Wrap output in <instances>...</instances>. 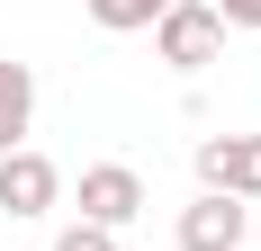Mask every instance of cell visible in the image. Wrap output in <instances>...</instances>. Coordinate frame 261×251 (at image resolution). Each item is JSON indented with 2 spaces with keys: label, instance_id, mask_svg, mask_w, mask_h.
<instances>
[{
  "label": "cell",
  "instance_id": "3",
  "mask_svg": "<svg viewBox=\"0 0 261 251\" xmlns=\"http://www.w3.org/2000/svg\"><path fill=\"white\" fill-rule=\"evenodd\" d=\"M198 189L252 206L261 198V135H207V144H198Z\"/></svg>",
  "mask_w": 261,
  "mask_h": 251
},
{
  "label": "cell",
  "instance_id": "8",
  "mask_svg": "<svg viewBox=\"0 0 261 251\" xmlns=\"http://www.w3.org/2000/svg\"><path fill=\"white\" fill-rule=\"evenodd\" d=\"M54 251H117V233H99V225H63V233H54Z\"/></svg>",
  "mask_w": 261,
  "mask_h": 251
},
{
  "label": "cell",
  "instance_id": "2",
  "mask_svg": "<svg viewBox=\"0 0 261 251\" xmlns=\"http://www.w3.org/2000/svg\"><path fill=\"white\" fill-rule=\"evenodd\" d=\"M135 215H144V171H135V162H90V171H81V225L126 233Z\"/></svg>",
  "mask_w": 261,
  "mask_h": 251
},
{
  "label": "cell",
  "instance_id": "9",
  "mask_svg": "<svg viewBox=\"0 0 261 251\" xmlns=\"http://www.w3.org/2000/svg\"><path fill=\"white\" fill-rule=\"evenodd\" d=\"M216 27H261V0H207Z\"/></svg>",
  "mask_w": 261,
  "mask_h": 251
},
{
  "label": "cell",
  "instance_id": "7",
  "mask_svg": "<svg viewBox=\"0 0 261 251\" xmlns=\"http://www.w3.org/2000/svg\"><path fill=\"white\" fill-rule=\"evenodd\" d=\"M90 9V27H108V36H135V27H153L171 0H81Z\"/></svg>",
  "mask_w": 261,
  "mask_h": 251
},
{
  "label": "cell",
  "instance_id": "5",
  "mask_svg": "<svg viewBox=\"0 0 261 251\" xmlns=\"http://www.w3.org/2000/svg\"><path fill=\"white\" fill-rule=\"evenodd\" d=\"M243 225H252V206H234V198H207V189H198V198L180 206V251H243Z\"/></svg>",
  "mask_w": 261,
  "mask_h": 251
},
{
  "label": "cell",
  "instance_id": "4",
  "mask_svg": "<svg viewBox=\"0 0 261 251\" xmlns=\"http://www.w3.org/2000/svg\"><path fill=\"white\" fill-rule=\"evenodd\" d=\"M0 206H9V215H27V225H36V215H54V206H63V171H54L36 144L0 152Z\"/></svg>",
  "mask_w": 261,
  "mask_h": 251
},
{
  "label": "cell",
  "instance_id": "6",
  "mask_svg": "<svg viewBox=\"0 0 261 251\" xmlns=\"http://www.w3.org/2000/svg\"><path fill=\"white\" fill-rule=\"evenodd\" d=\"M27 125H36V72L0 54V152H18V144H27Z\"/></svg>",
  "mask_w": 261,
  "mask_h": 251
},
{
  "label": "cell",
  "instance_id": "1",
  "mask_svg": "<svg viewBox=\"0 0 261 251\" xmlns=\"http://www.w3.org/2000/svg\"><path fill=\"white\" fill-rule=\"evenodd\" d=\"M153 54L171 63V72H207L216 54H225V27H216V9L207 0H171L153 18Z\"/></svg>",
  "mask_w": 261,
  "mask_h": 251
}]
</instances>
